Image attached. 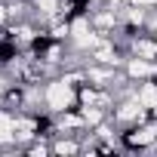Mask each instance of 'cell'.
Returning <instances> with one entry per match:
<instances>
[{
    "label": "cell",
    "mask_w": 157,
    "mask_h": 157,
    "mask_svg": "<svg viewBox=\"0 0 157 157\" xmlns=\"http://www.w3.org/2000/svg\"><path fill=\"white\" fill-rule=\"evenodd\" d=\"M40 102H43V108L49 114L77 108V83H71L62 74H56V77H49V80L40 86Z\"/></svg>",
    "instance_id": "cell-1"
},
{
    "label": "cell",
    "mask_w": 157,
    "mask_h": 157,
    "mask_svg": "<svg viewBox=\"0 0 157 157\" xmlns=\"http://www.w3.org/2000/svg\"><path fill=\"white\" fill-rule=\"evenodd\" d=\"M25 49L16 43V40H10V37H0V71H6L19 56H22Z\"/></svg>",
    "instance_id": "cell-4"
},
{
    "label": "cell",
    "mask_w": 157,
    "mask_h": 157,
    "mask_svg": "<svg viewBox=\"0 0 157 157\" xmlns=\"http://www.w3.org/2000/svg\"><path fill=\"white\" fill-rule=\"evenodd\" d=\"M120 71H123V77L129 83H142V80H148V77H154L157 74V62L154 59H142V56H126L123 59V65H120Z\"/></svg>",
    "instance_id": "cell-3"
},
{
    "label": "cell",
    "mask_w": 157,
    "mask_h": 157,
    "mask_svg": "<svg viewBox=\"0 0 157 157\" xmlns=\"http://www.w3.org/2000/svg\"><path fill=\"white\" fill-rule=\"evenodd\" d=\"M117 139H120L123 151H132V154L136 151H154L157 148V120L148 117V120H142L136 126H126V129L117 132Z\"/></svg>",
    "instance_id": "cell-2"
}]
</instances>
